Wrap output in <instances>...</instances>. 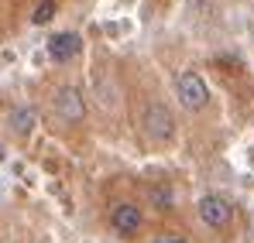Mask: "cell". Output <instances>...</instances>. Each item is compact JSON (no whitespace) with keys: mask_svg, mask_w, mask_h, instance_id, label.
I'll use <instances>...</instances> for the list:
<instances>
[{"mask_svg":"<svg viewBox=\"0 0 254 243\" xmlns=\"http://www.w3.org/2000/svg\"><path fill=\"white\" fill-rule=\"evenodd\" d=\"M155 243H186L182 237H162V240H155Z\"/></svg>","mask_w":254,"mask_h":243,"instance_id":"obj_10","label":"cell"},{"mask_svg":"<svg viewBox=\"0 0 254 243\" xmlns=\"http://www.w3.org/2000/svg\"><path fill=\"white\" fill-rule=\"evenodd\" d=\"M79 48H83L79 35L62 31V35H55V38L48 41V58H52V62H72V58L79 55Z\"/></svg>","mask_w":254,"mask_h":243,"instance_id":"obj_6","label":"cell"},{"mask_svg":"<svg viewBox=\"0 0 254 243\" xmlns=\"http://www.w3.org/2000/svg\"><path fill=\"white\" fill-rule=\"evenodd\" d=\"M7 123H10V130H14L17 137H28V134L35 130V123H38V113H35L31 106H17V110H10Z\"/></svg>","mask_w":254,"mask_h":243,"instance_id":"obj_7","label":"cell"},{"mask_svg":"<svg viewBox=\"0 0 254 243\" xmlns=\"http://www.w3.org/2000/svg\"><path fill=\"white\" fill-rule=\"evenodd\" d=\"M0 158H3V151H0Z\"/></svg>","mask_w":254,"mask_h":243,"instance_id":"obj_11","label":"cell"},{"mask_svg":"<svg viewBox=\"0 0 254 243\" xmlns=\"http://www.w3.org/2000/svg\"><path fill=\"white\" fill-rule=\"evenodd\" d=\"M52 14H55V0H42V3L35 7L31 21H35V24H48V21H52Z\"/></svg>","mask_w":254,"mask_h":243,"instance_id":"obj_8","label":"cell"},{"mask_svg":"<svg viewBox=\"0 0 254 243\" xmlns=\"http://www.w3.org/2000/svg\"><path fill=\"white\" fill-rule=\"evenodd\" d=\"M196 212H199V219L213 226V230H223V226H230V219H234V205L227 202L223 195H203L199 205H196Z\"/></svg>","mask_w":254,"mask_h":243,"instance_id":"obj_3","label":"cell"},{"mask_svg":"<svg viewBox=\"0 0 254 243\" xmlns=\"http://www.w3.org/2000/svg\"><path fill=\"white\" fill-rule=\"evenodd\" d=\"M175 93H179V103H182L186 110H192V113H199V110L210 103V86H206V79H203L199 72H192V69L179 72Z\"/></svg>","mask_w":254,"mask_h":243,"instance_id":"obj_1","label":"cell"},{"mask_svg":"<svg viewBox=\"0 0 254 243\" xmlns=\"http://www.w3.org/2000/svg\"><path fill=\"white\" fill-rule=\"evenodd\" d=\"M55 113H59L62 120H69V123L83 120V113H86L83 89H76V86H62V89L55 93Z\"/></svg>","mask_w":254,"mask_h":243,"instance_id":"obj_4","label":"cell"},{"mask_svg":"<svg viewBox=\"0 0 254 243\" xmlns=\"http://www.w3.org/2000/svg\"><path fill=\"white\" fill-rule=\"evenodd\" d=\"M110 226H114L117 233H124V237H134V233L141 230V209L134 202H117L114 212H110Z\"/></svg>","mask_w":254,"mask_h":243,"instance_id":"obj_5","label":"cell"},{"mask_svg":"<svg viewBox=\"0 0 254 243\" xmlns=\"http://www.w3.org/2000/svg\"><path fill=\"white\" fill-rule=\"evenodd\" d=\"M144 134L151 141H172L175 117H172V110L165 103H148V110H144Z\"/></svg>","mask_w":254,"mask_h":243,"instance_id":"obj_2","label":"cell"},{"mask_svg":"<svg viewBox=\"0 0 254 243\" xmlns=\"http://www.w3.org/2000/svg\"><path fill=\"white\" fill-rule=\"evenodd\" d=\"M148 195H151V202L158 205V209H172V189H165V185H155Z\"/></svg>","mask_w":254,"mask_h":243,"instance_id":"obj_9","label":"cell"}]
</instances>
